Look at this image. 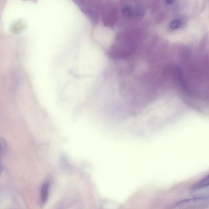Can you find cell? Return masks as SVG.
Returning <instances> with one entry per match:
<instances>
[{
  "label": "cell",
  "instance_id": "1",
  "mask_svg": "<svg viewBox=\"0 0 209 209\" xmlns=\"http://www.w3.org/2000/svg\"><path fill=\"white\" fill-rule=\"evenodd\" d=\"M50 183L46 181L43 184L40 190V200L43 204H45L48 200Z\"/></svg>",
  "mask_w": 209,
  "mask_h": 209
},
{
  "label": "cell",
  "instance_id": "2",
  "mask_svg": "<svg viewBox=\"0 0 209 209\" xmlns=\"http://www.w3.org/2000/svg\"><path fill=\"white\" fill-rule=\"evenodd\" d=\"M208 186H209V174L194 184L192 188L194 190H197Z\"/></svg>",
  "mask_w": 209,
  "mask_h": 209
},
{
  "label": "cell",
  "instance_id": "3",
  "mask_svg": "<svg viewBox=\"0 0 209 209\" xmlns=\"http://www.w3.org/2000/svg\"><path fill=\"white\" fill-rule=\"evenodd\" d=\"M182 24L181 21L180 19L174 20L170 22L169 25V28L172 30H176L179 28Z\"/></svg>",
  "mask_w": 209,
  "mask_h": 209
},
{
  "label": "cell",
  "instance_id": "4",
  "mask_svg": "<svg viewBox=\"0 0 209 209\" xmlns=\"http://www.w3.org/2000/svg\"><path fill=\"white\" fill-rule=\"evenodd\" d=\"M6 143L5 141L2 138L1 140V156L4 155L6 151Z\"/></svg>",
  "mask_w": 209,
  "mask_h": 209
},
{
  "label": "cell",
  "instance_id": "5",
  "mask_svg": "<svg viewBox=\"0 0 209 209\" xmlns=\"http://www.w3.org/2000/svg\"><path fill=\"white\" fill-rule=\"evenodd\" d=\"M131 8L130 6H126L124 8V9L122 10V13L124 14V15L129 16V14L131 12Z\"/></svg>",
  "mask_w": 209,
  "mask_h": 209
},
{
  "label": "cell",
  "instance_id": "6",
  "mask_svg": "<svg viewBox=\"0 0 209 209\" xmlns=\"http://www.w3.org/2000/svg\"><path fill=\"white\" fill-rule=\"evenodd\" d=\"M166 3L168 4H172L173 1V0H166Z\"/></svg>",
  "mask_w": 209,
  "mask_h": 209
},
{
  "label": "cell",
  "instance_id": "7",
  "mask_svg": "<svg viewBox=\"0 0 209 209\" xmlns=\"http://www.w3.org/2000/svg\"><path fill=\"white\" fill-rule=\"evenodd\" d=\"M23 1H28V0H23Z\"/></svg>",
  "mask_w": 209,
  "mask_h": 209
}]
</instances>
